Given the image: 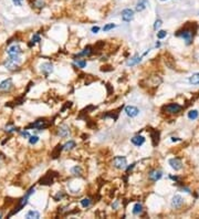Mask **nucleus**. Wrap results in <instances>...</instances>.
Returning a JSON list of instances; mask_svg holds the SVG:
<instances>
[{
  "instance_id": "a878e982",
  "label": "nucleus",
  "mask_w": 199,
  "mask_h": 219,
  "mask_svg": "<svg viewBox=\"0 0 199 219\" xmlns=\"http://www.w3.org/2000/svg\"><path fill=\"white\" fill-rule=\"evenodd\" d=\"M71 173L73 175H81V173H82V168H81L80 166H74V167H72V169H71Z\"/></svg>"
},
{
  "instance_id": "aec40b11",
  "label": "nucleus",
  "mask_w": 199,
  "mask_h": 219,
  "mask_svg": "<svg viewBox=\"0 0 199 219\" xmlns=\"http://www.w3.org/2000/svg\"><path fill=\"white\" fill-rule=\"evenodd\" d=\"M189 83L196 85V84H199V73H195L189 78Z\"/></svg>"
},
{
  "instance_id": "a211bd4d",
  "label": "nucleus",
  "mask_w": 199,
  "mask_h": 219,
  "mask_svg": "<svg viewBox=\"0 0 199 219\" xmlns=\"http://www.w3.org/2000/svg\"><path fill=\"white\" fill-rule=\"evenodd\" d=\"M25 218L27 219H31V218H40V213L37 210H29L27 213V215H25Z\"/></svg>"
},
{
  "instance_id": "b1692460",
  "label": "nucleus",
  "mask_w": 199,
  "mask_h": 219,
  "mask_svg": "<svg viewBox=\"0 0 199 219\" xmlns=\"http://www.w3.org/2000/svg\"><path fill=\"white\" fill-rule=\"evenodd\" d=\"M31 126H32V127H37V128H43L45 125H44V121H42V119H39L38 122L32 123V124H31Z\"/></svg>"
},
{
  "instance_id": "c9c22d12",
  "label": "nucleus",
  "mask_w": 199,
  "mask_h": 219,
  "mask_svg": "<svg viewBox=\"0 0 199 219\" xmlns=\"http://www.w3.org/2000/svg\"><path fill=\"white\" fill-rule=\"evenodd\" d=\"M91 30H92V32H93V33H97V32H99V28L96 25V27H93Z\"/></svg>"
},
{
  "instance_id": "393cba45",
  "label": "nucleus",
  "mask_w": 199,
  "mask_h": 219,
  "mask_svg": "<svg viewBox=\"0 0 199 219\" xmlns=\"http://www.w3.org/2000/svg\"><path fill=\"white\" fill-rule=\"evenodd\" d=\"M75 64H76L79 68L83 69V68L86 67V61L85 60H82V59H79V60H75Z\"/></svg>"
},
{
  "instance_id": "4c0bfd02",
  "label": "nucleus",
  "mask_w": 199,
  "mask_h": 219,
  "mask_svg": "<svg viewBox=\"0 0 199 219\" xmlns=\"http://www.w3.org/2000/svg\"><path fill=\"white\" fill-rule=\"evenodd\" d=\"M160 1H166V0H160Z\"/></svg>"
},
{
  "instance_id": "6ab92c4d",
  "label": "nucleus",
  "mask_w": 199,
  "mask_h": 219,
  "mask_svg": "<svg viewBox=\"0 0 199 219\" xmlns=\"http://www.w3.org/2000/svg\"><path fill=\"white\" fill-rule=\"evenodd\" d=\"M141 61H142V57L135 56L133 59H131L130 61H127V65H128V67H132V65H135V64L139 63Z\"/></svg>"
},
{
  "instance_id": "473e14b6",
  "label": "nucleus",
  "mask_w": 199,
  "mask_h": 219,
  "mask_svg": "<svg viewBox=\"0 0 199 219\" xmlns=\"http://www.w3.org/2000/svg\"><path fill=\"white\" fill-rule=\"evenodd\" d=\"M22 136H23V137H25V139H29V137H30V134H29V132H28V131H25V132H22Z\"/></svg>"
},
{
  "instance_id": "4468645a",
  "label": "nucleus",
  "mask_w": 199,
  "mask_h": 219,
  "mask_svg": "<svg viewBox=\"0 0 199 219\" xmlns=\"http://www.w3.org/2000/svg\"><path fill=\"white\" fill-rule=\"evenodd\" d=\"M169 165H170L171 168H174L175 170H179L182 167L181 162H180L179 159H177V158H171V159H169Z\"/></svg>"
},
{
  "instance_id": "bb28decb",
  "label": "nucleus",
  "mask_w": 199,
  "mask_h": 219,
  "mask_svg": "<svg viewBox=\"0 0 199 219\" xmlns=\"http://www.w3.org/2000/svg\"><path fill=\"white\" fill-rule=\"evenodd\" d=\"M91 199L90 198H83L82 200H81V205L83 206L84 208H86V207H88V206L91 205Z\"/></svg>"
},
{
  "instance_id": "9d476101",
  "label": "nucleus",
  "mask_w": 199,
  "mask_h": 219,
  "mask_svg": "<svg viewBox=\"0 0 199 219\" xmlns=\"http://www.w3.org/2000/svg\"><path fill=\"white\" fill-rule=\"evenodd\" d=\"M12 80L11 79H7V80L2 81L0 83V91H9L12 88Z\"/></svg>"
},
{
  "instance_id": "20e7f679",
  "label": "nucleus",
  "mask_w": 199,
  "mask_h": 219,
  "mask_svg": "<svg viewBox=\"0 0 199 219\" xmlns=\"http://www.w3.org/2000/svg\"><path fill=\"white\" fill-rule=\"evenodd\" d=\"M134 18V10L131 8H126L122 11V20L125 22H130Z\"/></svg>"
},
{
  "instance_id": "5701e85b",
  "label": "nucleus",
  "mask_w": 199,
  "mask_h": 219,
  "mask_svg": "<svg viewBox=\"0 0 199 219\" xmlns=\"http://www.w3.org/2000/svg\"><path fill=\"white\" fill-rule=\"evenodd\" d=\"M198 117V111L197 110H193V111L188 112V119H196Z\"/></svg>"
},
{
  "instance_id": "4be33fe9",
  "label": "nucleus",
  "mask_w": 199,
  "mask_h": 219,
  "mask_svg": "<svg viewBox=\"0 0 199 219\" xmlns=\"http://www.w3.org/2000/svg\"><path fill=\"white\" fill-rule=\"evenodd\" d=\"M92 52H93V50H92V47L88 45V47H86L85 49H84V50H83L82 52L79 54V56H86V57H88V56H91Z\"/></svg>"
},
{
  "instance_id": "423d86ee",
  "label": "nucleus",
  "mask_w": 199,
  "mask_h": 219,
  "mask_svg": "<svg viewBox=\"0 0 199 219\" xmlns=\"http://www.w3.org/2000/svg\"><path fill=\"white\" fill-rule=\"evenodd\" d=\"M125 113H126L127 116L136 117L138 114H139V110L134 105H127L126 108H125Z\"/></svg>"
},
{
  "instance_id": "cd10ccee",
  "label": "nucleus",
  "mask_w": 199,
  "mask_h": 219,
  "mask_svg": "<svg viewBox=\"0 0 199 219\" xmlns=\"http://www.w3.org/2000/svg\"><path fill=\"white\" fill-rule=\"evenodd\" d=\"M40 36L39 34H34V36L32 37V40H31V43H30V47H32V45H34L36 43H38V42H40Z\"/></svg>"
},
{
  "instance_id": "f03ea898",
  "label": "nucleus",
  "mask_w": 199,
  "mask_h": 219,
  "mask_svg": "<svg viewBox=\"0 0 199 219\" xmlns=\"http://www.w3.org/2000/svg\"><path fill=\"white\" fill-rule=\"evenodd\" d=\"M33 193H34V188H33V187H32V188H30V189H29V190H28V193H27V194H25V196L23 197V198H22V199H21V201H20L19 206L17 207V210H14L12 213H18V211L21 210L22 208H23L25 205H27V202H28V199H29V197H30V195H31V194H33Z\"/></svg>"
},
{
  "instance_id": "c756f323",
  "label": "nucleus",
  "mask_w": 199,
  "mask_h": 219,
  "mask_svg": "<svg viewBox=\"0 0 199 219\" xmlns=\"http://www.w3.org/2000/svg\"><path fill=\"white\" fill-rule=\"evenodd\" d=\"M39 142V137L37 135H33V136H31L30 135V137H29V143H30L31 145H34V144H37Z\"/></svg>"
},
{
  "instance_id": "e433bc0d",
  "label": "nucleus",
  "mask_w": 199,
  "mask_h": 219,
  "mask_svg": "<svg viewBox=\"0 0 199 219\" xmlns=\"http://www.w3.org/2000/svg\"><path fill=\"white\" fill-rule=\"evenodd\" d=\"M177 141H180L178 137H171V142H177Z\"/></svg>"
},
{
  "instance_id": "f257e3e1",
  "label": "nucleus",
  "mask_w": 199,
  "mask_h": 219,
  "mask_svg": "<svg viewBox=\"0 0 199 219\" xmlns=\"http://www.w3.org/2000/svg\"><path fill=\"white\" fill-rule=\"evenodd\" d=\"M113 165L117 169H125L127 166L126 157H124V156H116V157H114Z\"/></svg>"
},
{
  "instance_id": "2f4dec72",
  "label": "nucleus",
  "mask_w": 199,
  "mask_h": 219,
  "mask_svg": "<svg viewBox=\"0 0 199 219\" xmlns=\"http://www.w3.org/2000/svg\"><path fill=\"white\" fill-rule=\"evenodd\" d=\"M163 25V21L160 19H157L156 21H155V23H154V29L155 30H157V29H159L160 28V25Z\"/></svg>"
},
{
  "instance_id": "0eeeda50",
  "label": "nucleus",
  "mask_w": 199,
  "mask_h": 219,
  "mask_svg": "<svg viewBox=\"0 0 199 219\" xmlns=\"http://www.w3.org/2000/svg\"><path fill=\"white\" fill-rule=\"evenodd\" d=\"M7 53H8L9 57H19L20 53H21V48H20L18 45H11V47L8 48Z\"/></svg>"
},
{
  "instance_id": "1a4fd4ad",
  "label": "nucleus",
  "mask_w": 199,
  "mask_h": 219,
  "mask_svg": "<svg viewBox=\"0 0 199 219\" xmlns=\"http://www.w3.org/2000/svg\"><path fill=\"white\" fill-rule=\"evenodd\" d=\"M182 204H184V199H182L181 196H179V195H175V196L173 197L171 206H173L174 208H180Z\"/></svg>"
},
{
  "instance_id": "39448f33",
  "label": "nucleus",
  "mask_w": 199,
  "mask_h": 219,
  "mask_svg": "<svg viewBox=\"0 0 199 219\" xmlns=\"http://www.w3.org/2000/svg\"><path fill=\"white\" fill-rule=\"evenodd\" d=\"M180 110H181V105H179L178 103H170V104L165 106V111L170 114L178 113V112H180Z\"/></svg>"
},
{
  "instance_id": "ddd939ff",
  "label": "nucleus",
  "mask_w": 199,
  "mask_h": 219,
  "mask_svg": "<svg viewBox=\"0 0 199 219\" xmlns=\"http://www.w3.org/2000/svg\"><path fill=\"white\" fill-rule=\"evenodd\" d=\"M18 63H19V62H17L14 59L9 58L8 60L5 62V67L8 70H16L17 68H18Z\"/></svg>"
},
{
  "instance_id": "f3484780",
  "label": "nucleus",
  "mask_w": 199,
  "mask_h": 219,
  "mask_svg": "<svg viewBox=\"0 0 199 219\" xmlns=\"http://www.w3.org/2000/svg\"><path fill=\"white\" fill-rule=\"evenodd\" d=\"M142 211H143V206L139 204V202H137V204H135L134 205V207H133V215H135V216H139L142 213Z\"/></svg>"
},
{
  "instance_id": "2eb2a0df",
  "label": "nucleus",
  "mask_w": 199,
  "mask_h": 219,
  "mask_svg": "<svg viewBox=\"0 0 199 219\" xmlns=\"http://www.w3.org/2000/svg\"><path fill=\"white\" fill-rule=\"evenodd\" d=\"M148 6V0H138L136 3V11H143Z\"/></svg>"
},
{
  "instance_id": "7ed1b4c3",
  "label": "nucleus",
  "mask_w": 199,
  "mask_h": 219,
  "mask_svg": "<svg viewBox=\"0 0 199 219\" xmlns=\"http://www.w3.org/2000/svg\"><path fill=\"white\" fill-rule=\"evenodd\" d=\"M177 36L181 37L182 39L186 41V43H187V45H189V43L193 41V32L191 30H182V31H179V32L177 33Z\"/></svg>"
},
{
  "instance_id": "412c9836",
  "label": "nucleus",
  "mask_w": 199,
  "mask_h": 219,
  "mask_svg": "<svg viewBox=\"0 0 199 219\" xmlns=\"http://www.w3.org/2000/svg\"><path fill=\"white\" fill-rule=\"evenodd\" d=\"M62 147H63L64 151H71L75 147V142L74 141H69L65 145H64V146H62Z\"/></svg>"
},
{
  "instance_id": "7c9ffc66",
  "label": "nucleus",
  "mask_w": 199,
  "mask_h": 219,
  "mask_svg": "<svg viewBox=\"0 0 199 219\" xmlns=\"http://www.w3.org/2000/svg\"><path fill=\"white\" fill-rule=\"evenodd\" d=\"M167 36V32H166L165 30H160L157 32V38L158 39H163V38H165V37Z\"/></svg>"
},
{
  "instance_id": "f704fd0d",
  "label": "nucleus",
  "mask_w": 199,
  "mask_h": 219,
  "mask_svg": "<svg viewBox=\"0 0 199 219\" xmlns=\"http://www.w3.org/2000/svg\"><path fill=\"white\" fill-rule=\"evenodd\" d=\"M36 6L37 7H42V6H43V1H42V0H37Z\"/></svg>"
},
{
  "instance_id": "9b49d317",
  "label": "nucleus",
  "mask_w": 199,
  "mask_h": 219,
  "mask_svg": "<svg viewBox=\"0 0 199 219\" xmlns=\"http://www.w3.org/2000/svg\"><path fill=\"white\" fill-rule=\"evenodd\" d=\"M162 176H163V173L160 172V170H152V172L149 173L148 177L150 180H153V182H157V180H159L160 178H162Z\"/></svg>"
},
{
  "instance_id": "dca6fc26",
  "label": "nucleus",
  "mask_w": 199,
  "mask_h": 219,
  "mask_svg": "<svg viewBox=\"0 0 199 219\" xmlns=\"http://www.w3.org/2000/svg\"><path fill=\"white\" fill-rule=\"evenodd\" d=\"M69 133H70V130L66 125H62L58 130V135L61 136V137H66V136L69 135Z\"/></svg>"
},
{
  "instance_id": "6e6552de",
  "label": "nucleus",
  "mask_w": 199,
  "mask_h": 219,
  "mask_svg": "<svg viewBox=\"0 0 199 219\" xmlns=\"http://www.w3.org/2000/svg\"><path fill=\"white\" fill-rule=\"evenodd\" d=\"M41 71L45 76H48L49 74H51L53 71V65L50 62H44L41 64Z\"/></svg>"
},
{
  "instance_id": "72a5a7b5",
  "label": "nucleus",
  "mask_w": 199,
  "mask_h": 219,
  "mask_svg": "<svg viewBox=\"0 0 199 219\" xmlns=\"http://www.w3.org/2000/svg\"><path fill=\"white\" fill-rule=\"evenodd\" d=\"M23 0H12V2L16 5V6H21V2Z\"/></svg>"
},
{
  "instance_id": "c85d7f7f",
  "label": "nucleus",
  "mask_w": 199,
  "mask_h": 219,
  "mask_svg": "<svg viewBox=\"0 0 199 219\" xmlns=\"http://www.w3.org/2000/svg\"><path fill=\"white\" fill-rule=\"evenodd\" d=\"M115 27H116V25H114V23H107V25H105L104 27H103V31H104V32H107V31L114 29Z\"/></svg>"
},
{
  "instance_id": "f8f14e48",
  "label": "nucleus",
  "mask_w": 199,
  "mask_h": 219,
  "mask_svg": "<svg viewBox=\"0 0 199 219\" xmlns=\"http://www.w3.org/2000/svg\"><path fill=\"white\" fill-rule=\"evenodd\" d=\"M131 142H132L135 146L139 147V146H142L144 143H145V137L142 136V135H136V136H134L132 139H131Z\"/></svg>"
}]
</instances>
